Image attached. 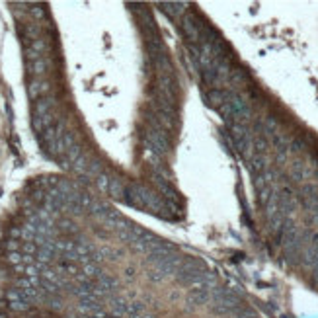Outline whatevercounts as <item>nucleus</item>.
Segmentation results:
<instances>
[{"mask_svg": "<svg viewBox=\"0 0 318 318\" xmlns=\"http://www.w3.org/2000/svg\"><path fill=\"white\" fill-rule=\"evenodd\" d=\"M31 71H33V73H43V71H45V63H43V61H35V63L31 65Z\"/></svg>", "mask_w": 318, "mask_h": 318, "instance_id": "obj_1", "label": "nucleus"}]
</instances>
